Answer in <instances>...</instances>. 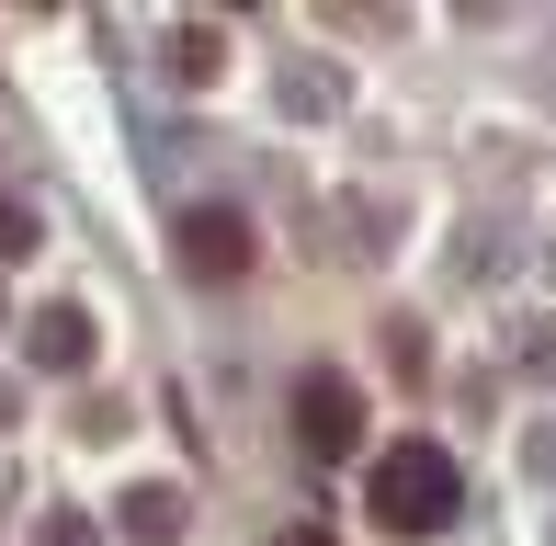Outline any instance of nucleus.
<instances>
[{"instance_id": "6", "label": "nucleus", "mask_w": 556, "mask_h": 546, "mask_svg": "<svg viewBox=\"0 0 556 546\" xmlns=\"http://www.w3.org/2000/svg\"><path fill=\"white\" fill-rule=\"evenodd\" d=\"M170 69H182V91H205L216 80V23H182V35H170Z\"/></svg>"}, {"instance_id": "1", "label": "nucleus", "mask_w": 556, "mask_h": 546, "mask_svg": "<svg viewBox=\"0 0 556 546\" xmlns=\"http://www.w3.org/2000/svg\"><path fill=\"white\" fill-rule=\"evenodd\" d=\"M364 501H375V524H387V535H443L454 501H466V479H454V456H443L432 433H409V444H387V456H375Z\"/></svg>"}, {"instance_id": "2", "label": "nucleus", "mask_w": 556, "mask_h": 546, "mask_svg": "<svg viewBox=\"0 0 556 546\" xmlns=\"http://www.w3.org/2000/svg\"><path fill=\"white\" fill-rule=\"evenodd\" d=\"M295 433H307V456H341V444H364V399H352V376H295Z\"/></svg>"}, {"instance_id": "8", "label": "nucleus", "mask_w": 556, "mask_h": 546, "mask_svg": "<svg viewBox=\"0 0 556 546\" xmlns=\"http://www.w3.org/2000/svg\"><path fill=\"white\" fill-rule=\"evenodd\" d=\"M285 546H341V535H318V524H295V535H285Z\"/></svg>"}, {"instance_id": "3", "label": "nucleus", "mask_w": 556, "mask_h": 546, "mask_svg": "<svg viewBox=\"0 0 556 546\" xmlns=\"http://www.w3.org/2000/svg\"><path fill=\"white\" fill-rule=\"evenodd\" d=\"M182 262L205 273V285H239V273L262 262V239H250V216H227V206H193V216H182Z\"/></svg>"}, {"instance_id": "7", "label": "nucleus", "mask_w": 556, "mask_h": 546, "mask_svg": "<svg viewBox=\"0 0 556 546\" xmlns=\"http://www.w3.org/2000/svg\"><path fill=\"white\" fill-rule=\"evenodd\" d=\"M35 546H103V524H91V512H68V501H58V512H46V524H35Z\"/></svg>"}, {"instance_id": "4", "label": "nucleus", "mask_w": 556, "mask_h": 546, "mask_svg": "<svg viewBox=\"0 0 556 546\" xmlns=\"http://www.w3.org/2000/svg\"><path fill=\"white\" fill-rule=\"evenodd\" d=\"M23 342H35L46 376H80V364H91V308H35V319H23Z\"/></svg>"}, {"instance_id": "5", "label": "nucleus", "mask_w": 556, "mask_h": 546, "mask_svg": "<svg viewBox=\"0 0 556 546\" xmlns=\"http://www.w3.org/2000/svg\"><path fill=\"white\" fill-rule=\"evenodd\" d=\"M182 489H170V479H148V489H125V512H114V524H125V546H170V535H182Z\"/></svg>"}]
</instances>
